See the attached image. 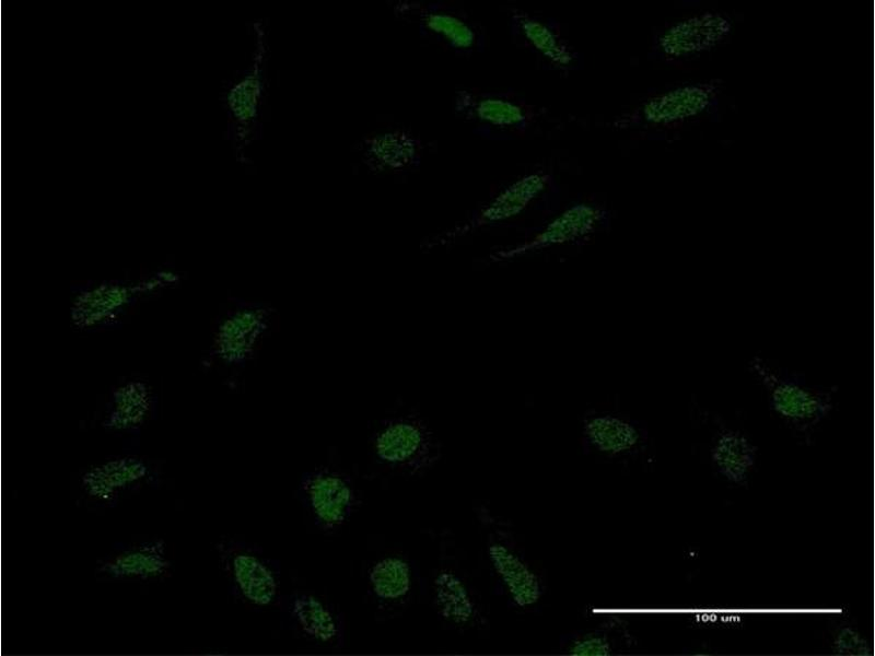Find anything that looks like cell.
I'll return each mask as SVG.
<instances>
[{"label":"cell","instance_id":"6","mask_svg":"<svg viewBox=\"0 0 875 656\" xmlns=\"http://www.w3.org/2000/svg\"><path fill=\"white\" fill-rule=\"evenodd\" d=\"M371 443L381 462L411 473L431 468L441 453L434 434L413 414H395L382 419Z\"/></svg>","mask_w":875,"mask_h":656},{"label":"cell","instance_id":"3","mask_svg":"<svg viewBox=\"0 0 875 656\" xmlns=\"http://www.w3.org/2000/svg\"><path fill=\"white\" fill-rule=\"evenodd\" d=\"M254 49L248 66L223 86L222 105L226 132L237 161L245 163L246 149L256 136L265 98L267 39L264 24H254Z\"/></svg>","mask_w":875,"mask_h":656},{"label":"cell","instance_id":"16","mask_svg":"<svg viewBox=\"0 0 875 656\" xmlns=\"http://www.w3.org/2000/svg\"><path fill=\"white\" fill-rule=\"evenodd\" d=\"M488 554L515 605L526 608L539 600L541 596L539 577L523 558L498 541L489 546Z\"/></svg>","mask_w":875,"mask_h":656},{"label":"cell","instance_id":"2","mask_svg":"<svg viewBox=\"0 0 875 656\" xmlns=\"http://www.w3.org/2000/svg\"><path fill=\"white\" fill-rule=\"evenodd\" d=\"M277 321V311L264 302H233L214 320L208 356L210 363L232 371L246 366Z\"/></svg>","mask_w":875,"mask_h":656},{"label":"cell","instance_id":"9","mask_svg":"<svg viewBox=\"0 0 875 656\" xmlns=\"http://www.w3.org/2000/svg\"><path fill=\"white\" fill-rule=\"evenodd\" d=\"M158 396L148 380L129 378L110 389L98 418L110 433H133L156 415Z\"/></svg>","mask_w":875,"mask_h":656},{"label":"cell","instance_id":"12","mask_svg":"<svg viewBox=\"0 0 875 656\" xmlns=\"http://www.w3.org/2000/svg\"><path fill=\"white\" fill-rule=\"evenodd\" d=\"M300 492L317 523L326 528L341 525L354 502L350 483L341 476L319 469L305 473Z\"/></svg>","mask_w":875,"mask_h":656},{"label":"cell","instance_id":"24","mask_svg":"<svg viewBox=\"0 0 875 656\" xmlns=\"http://www.w3.org/2000/svg\"><path fill=\"white\" fill-rule=\"evenodd\" d=\"M370 584L373 593L378 598L385 600L399 599L410 590V566L401 558H384L371 569Z\"/></svg>","mask_w":875,"mask_h":656},{"label":"cell","instance_id":"11","mask_svg":"<svg viewBox=\"0 0 875 656\" xmlns=\"http://www.w3.org/2000/svg\"><path fill=\"white\" fill-rule=\"evenodd\" d=\"M715 83H692L649 98L637 113V120L651 126H673L707 112L715 102Z\"/></svg>","mask_w":875,"mask_h":656},{"label":"cell","instance_id":"15","mask_svg":"<svg viewBox=\"0 0 875 656\" xmlns=\"http://www.w3.org/2000/svg\"><path fill=\"white\" fill-rule=\"evenodd\" d=\"M602 218L603 212L599 209L587 204H576L562 212L529 242L505 253H499V256L512 258L538 248L574 241L592 233Z\"/></svg>","mask_w":875,"mask_h":656},{"label":"cell","instance_id":"14","mask_svg":"<svg viewBox=\"0 0 875 656\" xmlns=\"http://www.w3.org/2000/svg\"><path fill=\"white\" fill-rule=\"evenodd\" d=\"M363 163L376 173H397L417 164L422 145L412 133L402 129L382 131L363 141Z\"/></svg>","mask_w":875,"mask_h":656},{"label":"cell","instance_id":"4","mask_svg":"<svg viewBox=\"0 0 875 656\" xmlns=\"http://www.w3.org/2000/svg\"><path fill=\"white\" fill-rule=\"evenodd\" d=\"M748 367L765 388L770 410L796 431L813 429L833 408L835 390L808 385L758 356L748 362Z\"/></svg>","mask_w":875,"mask_h":656},{"label":"cell","instance_id":"18","mask_svg":"<svg viewBox=\"0 0 875 656\" xmlns=\"http://www.w3.org/2000/svg\"><path fill=\"white\" fill-rule=\"evenodd\" d=\"M710 456L722 477L732 483L742 484L755 467L757 447L744 433L725 429L715 437Z\"/></svg>","mask_w":875,"mask_h":656},{"label":"cell","instance_id":"8","mask_svg":"<svg viewBox=\"0 0 875 656\" xmlns=\"http://www.w3.org/2000/svg\"><path fill=\"white\" fill-rule=\"evenodd\" d=\"M217 552L233 595L254 607L270 605L278 593L271 567L249 544L234 539L218 542Z\"/></svg>","mask_w":875,"mask_h":656},{"label":"cell","instance_id":"17","mask_svg":"<svg viewBox=\"0 0 875 656\" xmlns=\"http://www.w3.org/2000/svg\"><path fill=\"white\" fill-rule=\"evenodd\" d=\"M394 12L397 16L418 22L423 30L456 49L471 48L476 42L474 30L451 12L408 1H398L394 5Z\"/></svg>","mask_w":875,"mask_h":656},{"label":"cell","instance_id":"26","mask_svg":"<svg viewBox=\"0 0 875 656\" xmlns=\"http://www.w3.org/2000/svg\"><path fill=\"white\" fill-rule=\"evenodd\" d=\"M831 648L836 654L850 656H863L870 652L868 642L850 626H842L836 631Z\"/></svg>","mask_w":875,"mask_h":656},{"label":"cell","instance_id":"7","mask_svg":"<svg viewBox=\"0 0 875 656\" xmlns=\"http://www.w3.org/2000/svg\"><path fill=\"white\" fill-rule=\"evenodd\" d=\"M173 573V553L162 538L116 544L96 560L94 567L97 579L112 582H161Z\"/></svg>","mask_w":875,"mask_h":656},{"label":"cell","instance_id":"19","mask_svg":"<svg viewBox=\"0 0 875 656\" xmlns=\"http://www.w3.org/2000/svg\"><path fill=\"white\" fill-rule=\"evenodd\" d=\"M550 183V175L545 173H533L520 178L480 212L474 225L480 226L517 215L542 194Z\"/></svg>","mask_w":875,"mask_h":656},{"label":"cell","instance_id":"23","mask_svg":"<svg viewBox=\"0 0 875 656\" xmlns=\"http://www.w3.org/2000/svg\"><path fill=\"white\" fill-rule=\"evenodd\" d=\"M513 19L525 38L552 63L563 68L573 63V50L549 26L522 11L515 12Z\"/></svg>","mask_w":875,"mask_h":656},{"label":"cell","instance_id":"20","mask_svg":"<svg viewBox=\"0 0 875 656\" xmlns=\"http://www.w3.org/2000/svg\"><path fill=\"white\" fill-rule=\"evenodd\" d=\"M584 435L594 448L608 455L633 450L641 441L639 429L616 415H598L584 422Z\"/></svg>","mask_w":875,"mask_h":656},{"label":"cell","instance_id":"10","mask_svg":"<svg viewBox=\"0 0 875 656\" xmlns=\"http://www.w3.org/2000/svg\"><path fill=\"white\" fill-rule=\"evenodd\" d=\"M732 31V22L721 13L703 12L672 24L662 32L656 46L668 59L693 57L722 43Z\"/></svg>","mask_w":875,"mask_h":656},{"label":"cell","instance_id":"22","mask_svg":"<svg viewBox=\"0 0 875 656\" xmlns=\"http://www.w3.org/2000/svg\"><path fill=\"white\" fill-rule=\"evenodd\" d=\"M291 613L301 631L308 637L328 644L337 641L339 635L337 620L317 598L299 595L292 601Z\"/></svg>","mask_w":875,"mask_h":656},{"label":"cell","instance_id":"21","mask_svg":"<svg viewBox=\"0 0 875 656\" xmlns=\"http://www.w3.org/2000/svg\"><path fill=\"white\" fill-rule=\"evenodd\" d=\"M434 601L440 616L446 621L465 625L474 618L475 604L458 575L441 571L433 582Z\"/></svg>","mask_w":875,"mask_h":656},{"label":"cell","instance_id":"1","mask_svg":"<svg viewBox=\"0 0 875 656\" xmlns=\"http://www.w3.org/2000/svg\"><path fill=\"white\" fill-rule=\"evenodd\" d=\"M180 274L159 270L135 280L108 279L86 282L73 292L70 320L80 330H96L118 323L143 296L177 283Z\"/></svg>","mask_w":875,"mask_h":656},{"label":"cell","instance_id":"25","mask_svg":"<svg viewBox=\"0 0 875 656\" xmlns=\"http://www.w3.org/2000/svg\"><path fill=\"white\" fill-rule=\"evenodd\" d=\"M612 652L608 636L600 632L587 633L571 641L567 653L576 656H607Z\"/></svg>","mask_w":875,"mask_h":656},{"label":"cell","instance_id":"13","mask_svg":"<svg viewBox=\"0 0 875 656\" xmlns=\"http://www.w3.org/2000/svg\"><path fill=\"white\" fill-rule=\"evenodd\" d=\"M455 109L466 118L501 128L525 130L535 120L536 109L525 102L472 91H457Z\"/></svg>","mask_w":875,"mask_h":656},{"label":"cell","instance_id":"5","mask_svg":"<svg viewBox=\"0 0 875 656\" xmlns=\"http://www.w3.org/2000/svg\"><path fill=\"white\" fill-rule=\"evenodd\" d=\"M162 473L161 465L147 456L115 455L79 473V501L93 508L113 507L124 497L158 484Z\"/></svg>","mask_w":875,"mask_h":656}]
</instances>
